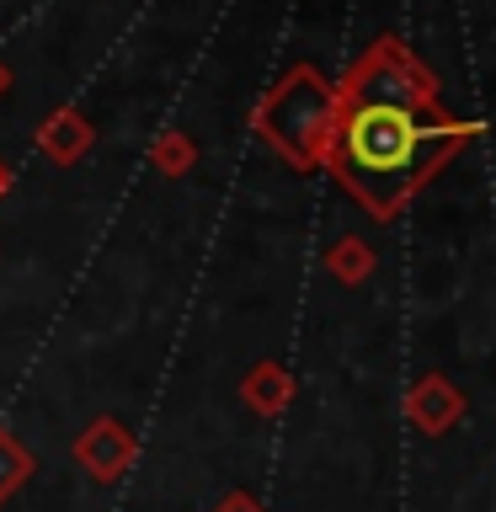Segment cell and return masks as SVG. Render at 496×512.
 Here are the masks:
<instances>
[{
    "label": "cell",
    "instance_id": "obj_3",
    "mask_svg": "<svg viewBox=\"0 0 496 512\" xmlns=\"http://www.w3.org/2000/svg\"><path fill=\"white\" fill-rule=\"evenodd\" d=\"M347 102H438V80L411 59V48L400 38H379L368 54L347 70V80L336 86V107Z\"/></svg>",
    "mask_w": 496,
    "mask_h": 512
},
{
    "label": "cell",
    "instance_id": "obj_6",
    "mask_svg": "<svg viewBox=\"0 0 496 512\" xmlns=\"http://www.w3.org/2000/svg\"><path fill=\"white\" fill-rule=\"evenodd\" d=\"M240 400H246L251 416L272 422V416H283L288 400H294V374H288L278 358H256L246 368V379H240Z\"/></svg>",
    "mask_w": 496,
    "mask_h": 512
},
{
    "label": "cell",
    "instance_id": "obj_9",
    "mask_svg": "<svg viewBox=\"0 0 496 512\" xmlns=\"http://www.w3.org/2000/svg\"><path fill=\"white\" fill-rule=\"evenodd\" d=\"M32 475H38V459H32V448H22V443H16V432L0 427V502H11V496L22 491Z\"/></svg>",
    "mask_w": 496,
    "mask_h": 512
},
{
    "label": "cell",
    "instance_id": "obj_2",
    "mask_svg": "<svg viewBox=\"0 0 496 512\" xmlns=\"http://www.w3.org/2000/svg\"><path fill=\"white\" fill-rule=\"evenodd\" d=\"M256 134L294 171L326 166V150L336 134V86H326L310 64H294L256 107Z\"/></svg>",
    "mask_w": 496,
    "mask_h": 512
},
{
    "label": "cell",
    "instance_id": "obj_1",
    "mask_svg": "<svg viewBox=\"0 0 496 512\" xmlns=\"http://www.w3.org/2000/svg\"><path fill=\"white\" fill-rule=\"evenodd\" d=\"M475 134L470 118H448L438 102H347L336 107L326 166L368 219L390 224Z\"/></svg>",
    "mask_w": 496,
    "mask_h": 512
},
{
    "label": "cell",
    "instance_id": "obj_12",
    "mask_svg": "<svg viewBox=\"0 0 496 512\" xmlns=\"http://www.w3.org/2000/svg\"><path fill=\"white\" fill-rule=\"evenodd\" d=\"M6 192H11V166L0 160V203H6Z\"/></svg>",
    "mask_w": 496,
    "mask_h": 512
},
{
    "label": "cell",
    "instance_id": "obj_7",
    "mask_svg": "<svg viewBox=\"0 0 496 512\" xmlns=\"http://www.w3.org/2000/svg\"><path fill=\"white\" fill-rule=\"evenodd\" d=\"M96 144V128L80 118L75 107H59L48 112V118L38 123V150L54 160V166H75V160H86Z\"/></svg>",
    "mask_w": 496,
    "mask_h": 512
},
{
    "label": "cell",
    "instance_id": "obj_4",
    "mask_svg": "<svg viewBox=\"0 0 496 512\" xmlns=\"http://www.w3.org/2000/svg\"><path fill=\"white\" fill-rule=\"evenodd\" d=\"M134 459H139V443H134V432H128L118 416H91V422L80 427V438H75V464L96 480V486H112V480H123L128 470H134Z\"/></svg>",
    "mask_w": 496,
    "mask_h": 512
},
{
    "label": "cell",
    "instance_id": "obj_11",
    "mask_svg": "<svg viewBox=\"0 0 496 512\" xmlns=\"http://www.w3.org/2000/svg\"><path fill=\"white\" fill-rule=\"evenodd\" d=\"M214 512H262V502H256L251 491H224L214 502Z\"/></svg>",
    "mask_w": 496,
    "mask_h": 512
},
{
    "label": "cell",
    "instance_id": "obj_8",
    "mask_svg": "<svg viewBox=\"0 0 496 512\" xmlns=\"http://www.w3.org/2000/svg\"><path fill=\"white\" fill-rule=\"evenodd\" d=\"M374 267H379V251L368 246L363 235H342V240L326 246V272L342 288H363L368 278H374Z\"/></svg>",
    "mask_w": 496,
    "mask_h": 512
},
{
    "label": "cell",
    "instance_id": "obj_10",
    "mask_svg": "<svg viewBox=\"0 0 496 512\" xmlns=\"http://www.w3.org/2000/svg\"><path fill=\"white\" fill-rule=\"evenodd\" d=\"M150 160H155V171L160 176H187L192 166H198V144H192V134H166V139H155V150H150Z\"/></svg>",
    "mask_w": 496,
    "mask_h": 512
},
{
    "label": "cell",
    "instance_id": "obj_5",
    "mask_svg": "<svg viewBox=\"0 0 496 512\" xmlns=\"http://www.w3.org/2000/svg\"><path fill=\"white\" fill-rule=\"evenodd\" d=\"M464 411H470V400H464V390L448 374H422L406 390V422L422 432V438H443V432H454L464 422Z\"/></svg>",
    "mask_w": 496,
    "mask_h": 512
},
{
    "label": "cell",
    "instance_id": "obj_13",
    "mask_svg": "<svg viewBox=\"0 0 496 512\" xmlns=\"http://www.w3.org/2000/svg\"><path fill=\"white\" fill-rule=\"evenodd\" d=\"M11 91V70H6V59H0V96Z\"/></svg>",
    "mask_w": 496,
    "mask_h": 512
}]
</instances>
